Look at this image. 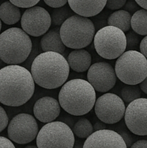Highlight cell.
Here are the masks:
<instances>
[{"instance_id": "e0dca14e", "label": "cell", "mask_w": 147, "mask_h": 148, "mask_svg": "<svg viewBox=\"0 0 147 148\" xmlns=\"http://www.w3.org/2000/svg\"><path fill=\"white\" fill-rule=\"evenodd\" d=\"M66 60L72 70L76 72H84L90 67L92 56L83 49H74L68 55Z\"/></svg>"}, {"instance_id": "52a82bcc", "label": "cell", "mask_w": 147, "mask_h": 148, "mask_svg": "<svg viewBox=\"0 0 147 148\" xmlns=\"http://www.w3.org/2000/svg\"><path fill=\"white\" fill-rule=\"evenodd\" d=\"M93 41L97 53L105 59H118L126 50L125 33L114 26L99 29L95 33Z\"/></svg>"}, {"instance_id": "7c38bea8", "label": "cell", "mask_w": 147, "mask_h": 148, "mask_svg": "<svg viewBox=\"0 0 147 148\" xmlns=\"http://www.w3.org/2000/svg\"><path fill=\"white\" fill-rule=\"evenodd\" d=\"M124 119L130 132L135 135H147V98H139L129 103Z\"/></svg>"}, {"instance_id": "7402d4cb", "label": "cell", "mask_w": 147, "mask_h": 148, "mask_svg": "<svg viewBox=\"0 0 147 148\" xmlns=\"http://www.w3.org/2000/svg\"><path fill=\"white\" fill-rule=\"evenodd\" d=\"M72 131L79 138L86 139L94 132V127L87 119L82 118L76 121Z\"/></svg>"}, {"instance_id": "6da1fadb", "label": "cell", "mask_w": 147, "mask_h": 148, "mask_svg": "<svg viewBox=\"0 0 147 148\" xmlns=\"http://www.w3.org/2000/svg\"><path fill=\"white\" fill-rule=\"evenodd\" d=\"M35 92L31 72L19 64H10L0 69V103L17 107L27 102Z\"/></svg>"}, {"instance_id": "e575fe53", "label": "cell", "mask_w": 147, "mask_h": 148, "mask_svg": "<svg viewBox=\"0 0 147 148\" xmlns=\"http://www.w3.org/2000/svg\"><path fill=\"white\" fill-rule=\"evenodd\" d=\"M139 87L141 88V91L144 92V93L147 94V76L146 77L145 79L139 84Z\"/></svg>"}, {"instance_id": "44dd1931", "label": "cell", "mask_w": 147, "mask_h": 148, "mask_svg": "<svg viewBox=\"0 0 147 148\" xmlns=\"http://www.w3.org/2000/svg\"><path fill=\"white\" fill-rule=\"evenodd\" d=\"M131 27L140 36H147V10H137L131 16Z\"/></svg>"}, {"instance_id": "60d3db41", "label": "cell", "mask_w": 147, "mask_h": 148, "mask_svg": "<svg viewBox=\"0 0 147 148\" xmlns=\"http://www.w3.org/2000/svg\"><path fill=\"white\" fill-rule=\"evenodd\" d=\"M2 60H1V59H0V66H1V64H2Z\"/></svg>"}, {"instance_id": "4316f807", "label": "cell", "mask_w": 147, "mask_h": 148, "mask_svg": "<svg viewBox=\"0 0 147 148\" xmlns=\"http://www.w3.org/2000/svg\"><path fill=\"white\" fill-rule=\"evenodd\" d=\"M127 0H107L105 7L111 10H120L123 7Z\"/></svg>"}, {"instance_id": "5b68a950", "label": "cell", "mask_w": 147, "mask_h": 148, "mask_svg": "<svg viewBox=\"0 0 147 148\" xmlns=\"http://www.w3.org/2000/svg\"><path fill=\"white\" fill-rule=\"evenodd\" d=\"M65 46L70 49H84L94 39L95 27L91 20L76 14L67 19L59 28Z\"/></svg>"}, {"instance_id": "603a6c76", "label": "cell", "mask_w": 147, "mask_h": 148, "mask_svg": "<svg viewBox=\"0 0 147 148\" xmlns=\"http://www.w3.org/2000/svg\"><path fill=\"white\" fill-rule=\"evenodd\" d=\"M74 12L70 7L64 5L63 7L54 8L51 13V22L54 25H61L69 17L74 15Z\"/></svg>"}, {"instance_id": "277c9868", "label": "cell", "mask_w": 147, "mask_h": 148, "mask_svg": "<svg viewBox=\"0 0 147 148\" xmlns=\"http://www.w3.org/2000/svg\"><path fill=\"white\" fill-rule=\"evenodd\" d=\"M32 40L27 33L19 27H10L0 33V59L7 64H20L28 58Z\"/></svg>"}, {"instance_id": "cb8c5ba5", "label": "cell", "mask_w": 147, "mask_h": 148, "mask_svg": "<svg viewBox=\"0 0 147 148\" xmlns=\"http://www.w3.org/2000/svg\"><path fill=\"white\" fill-rule=\"evenodd\" d=\"M120 95L122 101L129 103L141 97V90L139 85H127L121 90Z\"/></svg>"}, {"instance_id": "836d02e7", "label": "cell", "mask_w": 147, "mask_h": 148, "mask_svg": "<svg viewBox=\"0 0 147 148\" xmlns=\"http://www.w3.org/2000/svg\"><path fill=\"white\" fill-rule=\"evenodd\" d=\"M129 148H147V140H140L134 142Z\"/></svg>"}, {"instance_id": "f35d334b", "label": "cell", "mask_w": 147, "mask_h": 148, "mask_svg": "<svg viewBox=\"0 0 147 148\" xmlns=\"http://www.w3.org/2000/svg\"><path fill=\"white\" fill-rule=\"evenodd\" d=\"M24 148H38L37 146H35V145H27L26 147H24Z\"/></svg>"}, {"instance_id": "83f0119b", "label": "cell", "mask_w": 147, "mask_h": 148, "mask_svg": "<svg viewBox=\"0 0 147 148\" xmlns=\"http://www.w3.org/2000/svg\"><path fill=\"white\" fill-rule=\"evenodd\" d=\"M9 124V118L4 108L0 106V133L4 131Z\"/></svg>"}, {"instance_id": "1f68e13d", "label": "cell", "mask_w": 147, "mask_h": 148, "mask_svg": "<svg viewBox=\"0 0 147 148\" xmlns=\"http://www.w3.org/2000/svg\"><path fill=\"white\" fill-rule=\"evenodd\" d=\"M0 148H16L10 139L0 136Z\"/></svg>"}, {"instance_id": "ac0fdd59", "label": "cell", "mask_w": 147, "mask_h": 148, "mask_svg": "<svg viewBox=\"0 0 147 148\" xmlns=\"http://www.w3.org/2000/svg\"><path fill=\"white\" fill-rule=\"evenodd\" d=\"M40 46L43 51H54L63 53L66 46L63 44L59 28L52 29L43 35L40 40Z\"/></svg>"}, {"instance_id": "30bf717a", "label": "cell", "mask_w": 147, "mask_h": 148, "mask_svg": "<svg viewBox=\"0 0 147 148\" xmlns=\"http://www.w3.org/2000/svg\"><path fill=\"white\" fill-rule=\"evenodd\" d=\"M94 107L97 117L105 124H116L125 115V103L114 93L108 92L99 96Z\"/></svg>"}, {"instance_id": "7a4b0ae2", "label": "cell", "mask_w": 147, "mask_h": 148, "mask_svg": "<svg viewBox=\"0 0 147 148\" xmlns=\"http://www.w3.org/2000/svg\"><path fill=\"white\" fill-rule=\"evenodd\" d=\"M70 67L61 53L45 51L32 62L30 72L35 83L45 89H56L67 80Z\"/></svg>"}, {"instance_id": "d6a6232c", "label": "cell", "mask_w": 147, "mask_h": 148, "mask_svg": "<svg viewBox=\"0 0 147 148\" xmlns=\"http://www.w3.org/2000/svg\"><path fill=\"white\" fill-rule=\"evenodd\" d=\"M140 52L147 59V36L141 40L139 45Z\"/></svg>"}, {"instance_id": "2e32d148", "label": "cell", "mask_w": 147, "mask_h": 148, "mask_svg": "<svg viewBox=\"0 0 147 148\" xmlns=\"http://www.w3.org/2000/svg\"><path fill=\"white\" fill-rule=\"evenodd\" d=\"M107 0H68L73 12L83 17H94L100 13L106 5Z\"/></svg>"}, {"instance_id": "f1b7e54d", "label": "cell", "mask_w": 147, "mask_h": 148, "mask_svg": "<svg viewBox=\"0 0 147 148\" xmlns=\"http://www.w3.org/2000/svg\"><path fill=\"white\" fill-rule=\"evenodd\" d=\"M124 7V10L128 12L129 13H134L139 10L140 6L135 2V0H129L128 1H126Z\"/></svg>"}, {"instance_id": "9c48e42d", "label": "cell", "mask_w": 147, "mask_h": 148, "mask_svg": "<svg viewBox=\"0 0 147 148\" xmlns=\"http://www.w3.org/2000/svg\"><path fill=\"white\" fill-rule=\"evenodd\" d=\"M38 134V126L30 114H19L13 117L7 126V134L12 142L25 145L33 142Z\"/></svg>"}, {"instance_id": "4dcf8cb0", "label": "cell", "mask_w": 147, "mask_h": 148, "mask_svg": "<svg viewBox=\"0 0 147 148\" xmlns=\"http://www.w3.org/2000/svg\"><path fill=\"white\" fill-rule=\"evenodd\" d=\"M119 134H120V136L122 137V139H123L124 141H125V144H126V145H127V147L129 148L133 144V143H134L133 137L131 134H128L127 132L121 131V132H120Z\"/></svg>"}, {"instance_id": "8d00e7d4", "label": "cell", "mask_w": 147, "mask_h": 148, "mask_svg": "<svg viewBox=\"0 0 147 148\" xmlns=\"http://www.w3.org/2000/svg\"><path fill=\"white\" fill-rule=\"evenodd\" d=\"M135 1L140 7L147 10V0H135Z\"/></svg>"}, {"instance_id": "8fae6325", "label": "cell", "mask_w": 147, "mask_h": 148, "mask_svg": "<svg viewBox=\"0 0 147 148\" xmlns=\"http://www.w3.org/2000/svg\"><path fill=\"white\" fill-rule=\"evenodd\" d=\"M51 17L45 8L33 6L27 8L21 17L22 29L29 36L39 37L48 31Z\"/></svg>"}, {"instance_id": "ffe728a7", "label": "cell", "mask_w": 147, "mask_h": 148, "mask_svg": "<svg viewBox=\"0 0 147 148\" xmlns=\"http://www.w3.org/2000/svg\"><path fill=\"white\" fill-rule=\"evenodd\" d=\"M131 14L124 10H117L110 15L108 19V25L118 27L125 33L131 29Z\"/></svg>"}, {"instance_id": "484cf974", "label": "cell", "mask_w": 147, "mask_h": 148, "mask_svg": "<svg viewBox=\"0 0 147 148\" xmlns=\"http://www.w3.org/2000/svg\"><path fill=\"white\" fill-rule=\"evenodd\" d=\"M12 4L21 8H29L37 4L40 0H9Z\"/></svg>"}, {"instance_id": "4fadbf2b", "label": "cell", "mask_w": 147, "mask_h": 148, "mask_svg": "<svg viewBox=\"0 0 147 148\" xmlns=\"http://www.w3.org/2000/svg\"><path fill=\"white\" fill-rule=\"evenodd\" d=\"M87 81L95 91L107 92L114 88L117 82L115 69L108 62H97L89 68Z\"/></svg>"}, {"instance_id": "d6986e66", "label": "cell", "mask_w": 147, "mask_h": 148, "mask_svg": "<svg viewBox=\"0 0 147 148\" xmlns=\"http://www.w3.org/2000/svg\"><path fill=\"white\" fill-rule=\"evenodd\" d=\"M0 20L10 25L16 24L21 20L20 8L11 1H4L0 5Z\"/></svg>"}, {"instance_id": "d590c367", "label": "cell", "mask_w": 147, "mask_h": 148, "mask_svg": "<svg viewBox=\"0 0 147 148\" xmlns=\"http://www.w3.org/2000/svg\"><path fill=\"white\" fill-rule=\"evenodd\" d=\"M93 127H94V132L98 131V130H105V129H106V126L105 125V123H103V122L102 123V122H97Z\"/></svg>"}, {"instance_id": "5bb4252c", "label": "cell", "mask_w": 147, "mask_h": 148, "mask_svg": "<svg viewBox=\"0 0 147 148\" xmlns=\"http://www.w3.org/2000/svg\"><path fill=\"white\" fill-rule=\"evenodd\" d=\"M83 148H128L119 133L112 130L95 131L86 139Z\"/></svg>"}, {"instance_id": "8992f818", "label": "cell", "mask_w": 147, "mask_h": 148, "mask_svg": "<svg viewBox=\"0 0 147 148\" xmlns=\"http://www.w3.org/2000/svg\"><path fill=\"white\" fill-rule=\"evenodd\" d=\"M117 77L126 85H138L147 76V59L136 50H128L117 59Z\"/></svg>"}, {"instance_id": "d4e9b609", "label": "cell", "mask_w": 147, "mask_h": 148, "mask_svg": "<svg viewBox=\"0 0 147 148\" xmlns=\"http://www.w3.org/2000/svg\"><path fill=\"white\" fill-rule=\"evenodd\" d=\"M128 33L125 35L126 36V50H135L140 45V38L133 30H128Z\"/></svg>"}, {"instance_id": "3957f363", "label": "cell", "mask_w": 147, "mask_h": 148, "mask_svg": "<svg viewBox=\"0 0 147 148\" xmlns=\"http://www.w3.org/2000/svg\"><path fill=\"white\" fill-rule=\"evenodd\" d=\"M96 91L88 81L74 79L66 82L60 90L59 102L61 107L73 116H83L93 108Z\"/></svg>"}, {"instance_id": "ba28073f", "label": "cell", "mask_w": 147, "mask_h": 148, "mask_svg": "<svg viewBox=\"0 0 147 148\" xmlns=\"http://www.w3.org/2000/svg\"><path fill=\"white\" fill-rule=\"evenodd\" d=\"M74 134L71 129L62 121H51L45 124L36 137L38 148H73Z\"/></svg>"}, {"instance_id": "ab89813d", "label": "cell", "mask_w": 147, "mask_h": 148, "mask_svg": "<svg viewBox=\"0 0 147 148\" xmlns=\"http://www.w3.org/2000/svg\"><path fill=\"white\" fill-rule=\"evenodd\" d=\"M1 20H0V32H1Z\"/></svg>"}, {"instance_id": "9a60e30c", "label": "cell", "mask_w": 147, "mask_h": 148, "mask_svg": "<svg viewBox=\"0 0 147 148\" xmlns=\"http://www.w3.org/2000/svg\"><path fill=\"white\" fill-rule=\"evenodd\" d=\"M60 113L61 106L59 102L50 96H45L38 99L33 107L35 118L46 124L56 119Z\"/></svg>"}, {"instance_id": "74e56055", "label": "cell", "mask_w": 147, "mask_h": 148, "mask_svg": "<svg viewBox=\"0 0 147 148\" xmlns=\"http://www.w3.org/2000/svg\"><path fill=\"white\" fill-rule=\"evenodd\" d=\"M84 143H75L73 148H83Z\"/></svg>"}, {"instance_id": "f546056e", "label": "cell", "mask_w": 147, "mask_h": 148, "mask_svg": "<svg viewBox=\"0 0 147 148\" xmlns=\"http://www.w3.org/2000/svg\"><path fill=\"white\" fill-rule=\"evenodd\" d=\"M43 1L48 6L53 8L63 7L68 2V0H43Z\"/></svg>"}]
</instances>
